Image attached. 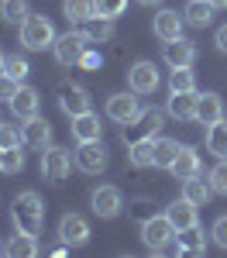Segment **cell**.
I'll return each instance as SVG.
<instances>
[{"mask_svg": "<svg viewBox=\"0 0 227 258\" xmlns=\"http://www.w3.org/2000/svg\"><path fill=\"white\" fill-rule=\"evenodd\" d=\"M59 241L72 244V248L86 244V241H90V224H86L80 214H65V217L59 220Z\"/></svg>", "mask_w": 227, "mask_h": 258, "instance_id": "10", "label": "cell"}, {"mask_svg": "<svg viewBox=\"0 0 227 258\" xmlns=\"http://www.w3.org/2000/svg\"><path fill=\"white\" fill-rule=\"evenodd\" d=\"M210 193H213V186H210V179H186L183 182V197L189 200V203H196V207H203V203H210Z\"/></svg>", "mask_w": 227, "mask_h": 258, "instance_id": "22", "label": "cell"}, {"mask_svg": "<svg viewBox=\"0 0 227 258\" xmlns=\"http://www.w3.org/2000/svg\"><path fill=\"white\" fill-rule=\"evenodd\" d=\"M107 117L117 120V124H131V120L141 117V103H138V93H114L107 100Z\"/></svg>", "mask_w": 227, "mask_h": 258, "instance_id": "6", "label": "cell"}, {"mask_svg": "<svg viewBox=\"0 0 227 258\" xmlns=\"http://www.w3.org/2000/svg\"><path fill=\"white\" fill-rule=\"evenodd\" d=\"M176 155H179V141L155 138V165H159V169H169V165L176 162Z\"/></svg>", "mask_w": 227, "mask_h": 258, "instance_id": "28", "label": "cell"}, {"mask_svg": "<svg viewBox=\"0 0 227 258\" xmlns=\"http://www.w3.org/2000/svg\"><path fill=\"white\" fill-rule=\"evenodd\" d=\"M165 62H169V69H189V66L196 62V48H193V41H186V38L165 41Z\"/></svg>", "mask_w": 227, "mask_h": 258, "instance_id": "13", "label": "cell"}, {"mask_svg": "<svg viewBox=\"0 0 227 258\" xmlns=\"http://www.w3.org/2000/svg\"><path fill=\"white\" fill-rule=\"evenodd\" d=\"M24 135H21V127H11V124H0V148L7 152V148H18Z\"/></svg>", "mask_w": 227, "mask_h": 258, "instance_id": "36", "label": "cell"}, {"mask_svg": "<svg viewBox=\"0 0 227 258\" xmlns=\"http://www.w3.org/2000/svg\"><path fill=\"white\" fill-rule=\"evenodd\" d=\"M179 251H193V255L203 251V227H200V224H193V227L179 231Z\"/></svg>", "mask_w": 227, "mask_h": 258, "instance_id": "29", "label": "cell"}, {"mask_svg": "<svg viewBox=\"0 0 227 258\" xmlns=\"http://www.w3.org/2000/svg\"><path fill=\"white\" fill-rule=\"evenodd\" d=\"M55 59H59V66H80V59L93 48V38L86 35V31H69V35H62V38H55Z\"/></svg>", "mask_w": 227, "mask_h": 258, "instance_id": "3", "label": "cell"}, {"mask_svg": "<svg viewBox=\"0 0 227 258\" xmlns=\"http://www.w3.org/2000/svg\"><path fill=\"white\" fill-rule=\"evenodd\" d=\"M86 35H90L93 41L110 38V35H114V21H107V18H93V21H86Z\"/></svg>", "mask_w": 227, "mask_h": 258, "instance_id": "33", "label": "cell"}, {"mask_svg": "<svg viewBox=\"0 0 227 258\" xmlns=\"http://www.w3.org/2000/svg\"><path fill=\"white\" fill-rule=\"evenodd\" d=\"M28 14H31V11H28V0H0V18H4V21L21 24Z\"/></svg>", "mask_w": 227, "mask_h": 258, "instance_id": "30", "label": "cell"}, {"mask_svg": "<svg viewBox=\"0 0 227 258\" xmlns=\"http://www.w3.org/2000/svg\"><path fill=\"white\" fill-rule=\"evenodd\" d=\"M24 169V155H21V145L18 148H7L4 152V162H0V172H7V176H14Z\"/></svg>", "mask_w": 227, "mask_h": 258, "instance_id": "34", "label": "cell"}, {"mask_svg": "<svg viewBox=\"0 0 227 258\" xmlns=\"http://www.w3.org/2000/svg\"><path fill=\"white\" fill-rule=\"evenodd\" d=\"M0 162H4V148H0Z\"/></svg>", "mask_w": 227, "mask_h": 258, "instance_id": "45", "label": "cell"}, {"mask_svg": "<svg viewBox=\"0 0 227 258\" xmlns=\"http://www.w3.org/2000/svg\"><path fill=\"white\" fill-rule=\"evenodd\" d=\"M213 11H217V7H213L210 0H189L183 18L189 21L193 28H206V24H210V18H213Z\"/></svg>", "mask_w": 227, "mask_h": 258, "instance_id": "24", "label": "cell"}, {"mask_svg": "<svg viewBox=\"0 0 227 258\" xmlns=\"http://www.w3.org/2000/svg\"><path fill=\"white\" fill-rule=\"evenodd\" d=\"M62 11H65V18L72 21V24H86V21L97 18V4L93 0H65Z\"/></svg>", "mask_w": 227, "mask_h": 258, "instance_id": "23", "label": "cell"}, {"mask_svg": "<svg viewBox=\"0 0 227 258\" xmlns=\"http://www.w3.org/2000/svg\"><path fill=\"white\" fill-rule=\"evenodd\" d=\"M4 73H7L11 80L24 83V80H28V73H31V69H28V62L21 59V55H7V59H4Z\"/></svg>", "mask_w": 227, "mask_h": 258, "instance_id": "31", "label": "cell"}, {"mask_svg": "<svg viewBox=\"0 0 227 258\" xmlns=\"http://www.w3.org/2000/svg\"><path fill=\"white\" fill-rule=\"evenodd\" d=\"M90 203H93V214H97V217L110 220V217H117V214H121L124 197H121V189H117V186H97V189H93V197H90Z\"/></svg>", "mask_w": 227, "mask_h": 258, "instance_id": "7", "label": "cell"}, {"mask_svg": "<svg viewBox=\"0 0 227 258\" xmlns=\"http://www.w3.org/2000/svg\"><path fill=\"white\" fill-rule=\"evenodd\" d=\"M7 255L11 258H35L38 255V241H35V234L18 231V234L11 238V244H7Z\"/></svg>", "mask_w": 227, "mask_h": 258, "instance_id": "26", "label": "cell"}, {"mask_svg": "<svg viewBox=\"0 0 227 258\" xmlns=\"http://www.w3.org/2000/svg\"><path fill=\"white\" fill-rule=\"evenodd\" d=\"M165 217L172 220V227L176 231H186V227H193L196 224V203H189V200H176L169 210H165Z\"/></svg>", "mask_w": 227, "mask_h": 258, "instance_id": "20", "label": "cell"}, {"mask_svg": "<svg viewBox=\"0 0 227 258\" xmlns=\"http://www.w3.org/2000/svg\"><path fill=\"white\" fill-rule=\"evenodd\" d=\"M100 131H103L100 117H97V114H90V110L72 117V138H76V141H100Z\"/></svg>", "mask_w": 227, "mask_h": 258, "instance_id": "19", "label": "cell"}, {"mask_svg": "<svg viewBox=\"0 0 227 258\" xmlns=\"http://www.w3.org/2000/svg\"><path fill=\"white\" fill-rule=\"evenodd\" d=\"M11 217H14V227L24 231V234H41V224H45V207H41L38 193H21L14 197V207H11Z\"/></svg>", "mask_w": 227, "mask_h": 258, "instance_id": "1", "label": "cell"}, {"mask_svg": "<svg viewBox=\"0 0 227 258\" xmlns=\"http://www.w3.org/2000/svg\"><path fill=\"white\" fill-rule=\"evenodd\" d=\"M213 241H217V248H227V217L213 224Z\"/></svg>", "mask_w": 227, "mask_h": 258, "instance_id": "39", "label": "cell"}, {"mask_svg": "<svg viewBox=\"0 0 227 258\" xmlns=\"http://www.w3.org/2000/svg\"><path fill=\"white\" fill-rule=\"evenodd\" d=\"M176 238H179V231L172 227L169 217H148L141 224V241L152 248V251H165Z\"/></svg>", "mask_w": 227, "mask_h": 258, "instance_id": "4", "label": "cell"}, {"mask_svg": "<svg viewBox=\"0 0 227 258\" xmlns=\"http://www.w3.org/2000/svg\"><path fill=\"white\" fill-rule=\"evenodd\" d=\"M196 120L210 127V124H217V120H224V100L217 97V93H200V103H196Z\"/></svg>", "mask_w": 227, "mask_h": 258, "instance_id": "17", "label": "cell"}, {"mask_svg": "<svg viewBox=\"0 0 227 258\" xmlns=\"http://www.w3.org/2000/svg\"><path fill=\"white\" fill-rule=\"evenodd\" d=\"M76 165H80L83 172H90V176H97L107 169V148H103L100 141H80V152H76Z\"/></svg>", "mask_w": 227, "mask_h": 258, "instance_id": "9", "label": "cell"}, {"mask_svg": "<svg viewBox=\"0 0 227 258\" xmlns=\"http://www.w3.org/2000/svg\"><path fill=\"white\" fill-rule=\"evenodd\" d=\"M210 186H213V193H227V159H220L213 165V172H210Z\"/></svg>", "mask_w": 227, "mask_h": 258, "instance_id": "37", "label": "cell"}, {"mask_svg": "<svg viewBox=\"0 0 227 258\" xmlns=\"http://www.w3.org/2000/svg\"><path fill=\"white\" fill-rule=\"evenodd\" d=\"M169 86H172V93H186V90H193L196 83H193V73H189V69H172Z\"/></svg>", "mask_w": 227, "mask_h": 258, "instance_id": "35", "label": "cell"}, {"mask_svg": "<svg viewBox=\"0 0 227 258\" xmlns=\"http://www.w3.org/2000/svg\"><path fill=\"white\" fill-rule=\"evenodd\" d=\"M183 14H176V11H159L155 21H152V28H155V35L162 41H176L183 38Z\"/></svg>", "mask_w": 227, "mask_h": 258, "instance_id": "14", "label": "cell"}, {"mask_svg": "<svg viewBox=\"0 0 227 258\" xmlns=\"http://www.w3.org/2000/svg\"><path fill=\"white\" fill-rule=\"evenodd\" d=\"M80 66H86V69H97V66H100V55H97V52L90 48V52H86V55L80 59Z\"/></svg>", "mask_w": 227, "mask_h": 258, "instance_id": "41", "label": "cell"}, {"mask_svg": "<svg viewBox=\"0 0 227 258\" xmlns=\"http://www.w3.org/2000/svg\"><path fill=\"white\" fill-rule=\"evenodd\" d=\"M18 90H21V83H18V80H11L7 73H0V100H7V103H11Z\"/></svg>", "mask_w": 227, "mask_h": 258, "instance_id": "38", "label": "cell"}, {"mask_svg": "<svg viewBox=\"0 0 227 258\" xmlns=\"http://www.w3.org/2000/svg\"><path fill=\"white\" fill-rule=\"evenodd\" d=\"M196 103H200V93H196V90L172 93V97H169V114L176 120H189V117H196Z\"/></svg>", "mask_w": 227, "mask_h": 258, "instance_id": "18", "label": "cell"}, {"mask_svg": "<svg viewBox=\"0 0 227 258\" xmlns=\"http://www.w3.org/2000/svg\"><path fill=\"white\" fill-rule=\"evenodd\" d=\"M159 127H162V114H159V110H148V114H144V110H141V117L127 124L124 138H131V141H138V138H155V131H159Z\"/></svg>", "mask_w": 227, "mask_h": 258, "instance_id": "15", "label": "cell"}, {"mask_svg": "<svg viewBox=\"0 0 227 258\" xmlns=\"http://www.w3.org/2000/svg\"><path fill=\"white\" fill-rule=\"evenodd\" d=\"M127 159L134 162V165H155V138L131 141V155Z\"/></svg>", "mask_w": 227, "mask_h": 258, "instance_id": "27", "label": "cell"}, {"mask_svg": "<svg viewBox=\"0 0 227 258\" xmlns=\"http://www.w3.org/2000/svg\"><path fill=\"white\" fill-rule=\"evenodd\" d=\"M21 135H24V145H31V148L45 152V148L52 145V124H48V120H41L38 114H35V117H28V120H24Z\"/></svg>", "mask_w": 227, "mask_h": 258, "instance_id": "12", "label": "cell"}, {"mask_svg": "<svg viewBox=\"0 0 227 258\" xmlns=\"http://www.w3.org/2000/svg\"><path fill=\"white\" fill-rule=\"evenodd\" d=\"M4 59H7V55H0V73H4Z\"/></svg>", "mask_w": 227, "mask_h": 258, "instance_id": "44", "label": "cell"}, {"mask_svg": "<svg viewBox=\"0 0 227 258\" xmlns=\"http://www.w3.org/2000/svg\"><path fill=\"white\" fill-rule=\"evenodd\" d=\"M0 251H4V248H0Z\"/></svg>", "mask_w": 227, "mask_h": 258, "instance_id": "46", "label": "cell"}, {"mask_svg": "<svg viewBox=\"0 0 227 258\" xmlns=\"http://www.w3.org/2000/svg\"><path fill=\"white\" fill-rule=\"evenodd\" d=\"M127 86L144 97V93H155L159 90V69H155V62H134L131 69H127Z\"/></svg>", "mask_w": 227, "mask_h": 258, "instance_id": "8", "label": "cell"}, {"mask_svg": "<svg viewBox=\"0 0 227 258\" xmlns=\"http://www.w3.org/2000/svg\"><path fill=\"white\" fill-rule=\"evenodd\" d=\"M213 45H217L220 52H227V24H220V28H217V35H213Z\"/></svg>", "mask_w": 227, "mask_h": 258, "instance_id": "40", "label": "cell"}, {"mask_svg": "<svg viewBox=\"0 0 227 258\" xmlns=\"http://www.w3.org/2000/svg\"><path fill=\"white\" fill-rule=\"evenodd\" d=\"M93 4H97V18H107V21L121 18L124 7H127V0H93Z\"/></svg>", "mask_w": 227, "mask_h": 258, "instance_id": "32", "label": "cell"}, {"mask_svg": "<svg viewBox=\"0 0 227 258\" xmlns=\"http://www.w3.org/2000/svg\"><path fill=\"white\" fill-rule=\"evenodd\" d=\"M11 110H14L21 120L35 117V114H38V93H35L31 86H21L18 93H14V100H11Z\"/></svg>", "mask_w": 227, "mask_h": 258, "instance_id": "21", "label": "cell"}, {"mask_svg": "<svg viewBox=\"0 0 227 258\" xmlns=\"http://www.w3.org/2000/svg\"><path fill=\"white\" fill-rule=\"evenodd\" d=\"M59 107L69 114V117H76V114H86L90 110V93L83 90V86H72V83H62L59 86Z\"/></svg>", "mask_w": 227, "mask_h": 258, "instance_id": "11", "label": "cell"}, {"mask_svg": "<svg viewBox=\"0 0 227 258\" xmlns=\"http://www.w3.org/2000/svg\"><path fill=\"white\" fill-rule=\"evenodd\" d=\"M69 169H72V155H69L65 148L48 145V148L41 152V176L48 179V182H62V179L69 176Z\"/></svg>", "mask_w": 227, "mask_h": 258, "instance_id": "5", "label": "cell"}, {"mask_svg": "<svg viewBox=\"0 0 227 258\" xmlns=\"http://www.w3.org/2000/svg\"><path fill=\"white\" fill-rule=\"evenodd\" d=\"M21 45L28 52H45L55 45V28L45 14H28L21 21Z\"/></svg>", "mask_w": 227, "mask_h": 258, "instance_id": "2", "label": "cell"}, {"mask_svg": "<svg viewBox=\"0 0 227 258\" xmlns=\"http://www.w3.org/2000/svg\"><path fill=\"white\" fill-rule=\"evenodd\" d=\"M206 148H210V155L227 159V120H217L206 127Z\"/></svg>", "mask_w": 227, "mask_h": 258, "instance_id": "25", "label": "cell"}, {"mask_svg": "<svg viewBox=\"0 0 227 258\" xmlns=\"http://www.w3.org/2000/svg\"><path fill=\"white\" fill-rule=\"evenodd\" d=\"M169 172L179 179V182L200 176V155H196V148H179V155H176V162L169 165Z\"/></svg>", "mask_w": 227, "mask_h": 258, "instance_id": "16", "label": "cell"}, {"mask_svg": "<svg viewBox=\"0 0 227 258\" xmlns=\"http://www.w3.org/2000/svg\"><path fill=\"white\" fill-rule=\"evenodd\" d=\"M210 4H213L217 11H227V0H210Z\"/></svg>", "mask_w": 227, "mask_h": 258, "instance_id": "42", "label": "cell"}, {"mask_svg": "<svg viewBox=\"0 0 227 258\" xmlns=\"http://www.w3.org/2000/svg\"><path fill=\"white\" fill-rule=\"evenodd\" d=\"M138 4H159V0H138Z\"/></svg>", "mask_w": 227, "mask_h": 258, "instance_id": "43", "label": "cell"}]
</instances>
